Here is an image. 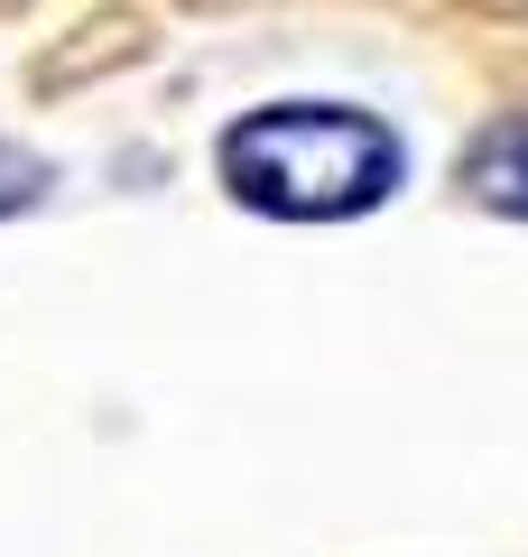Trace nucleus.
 Segmentation results:
<instances>
[{"mask_svg": "<svg viewBox=\"0 0 528 557\" xmlns=\"http://www.w3.org/2000/svg\"><path fill=\"white\" fill-rule=\"evenodd\" d=\"M408 177V149L352 102H269L223 131V186L278 223H352Z\"/></svg>", "mask_w": 528, "mask_h": 557, "instance_id": "nucleus-1", "label": "nucleus"}, {"mask_svg": "<svg viewBox=\"0 0 528 557\" xmlns=\"http://www.w3.org/2000/svg\"><path fill=\"white\" fill-rule=\"evenodd\" d=\"M464 196L491 205V214H510V223H528V112L491 121L464 149Z\"/></svg>", "mask_w": 528, "mask_h": 557, "instance_id": "nucleus-2", "label": "nucleus"}, {"mask_svg": "<svg viewBox=\"0 0 528 557\" xmlns=\"http://www.w3.org/2000/svg\"><path fill=\"white\" fill-rule=\"evenodd\" d=\"M47 186H56V168H47V159H28L20 139H0V214H28V205H38Z\"/></svg>", "mask_w": 528, "mask_h": 557, "instance_id": "nucleus-3", "label": "nucleus"}]
</instances>
